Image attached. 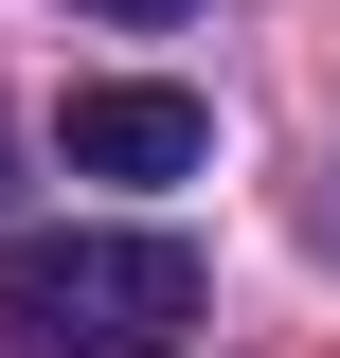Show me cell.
Returning <instances> with one entry per match:
<instances>
[{
  "mask_svg": "<svg viewBox=\"0 0 340 358\" xmlns=\"http://www.w3.org/2000/svg\"><path fill=\"white\" fill-rule=\"evenodd\" d=\"M0 322L36 358H143V341L197 322V251H179V233H108V215L18 233V251H0Z\"/></svg>",
  "mask_w": 340,
  "mask_h": 358,
  "instance_id": "1",
  "label": "cell"
},
{
  "mask_svg": "<svg viewBox=\"0 0 340 358\" xmlns=\"http://www.w3.org/2000/svg\"><path fill=\"white\" fill-rule=\"evenodd\" d=\"M72 179H197L215 162V108L197 90H72Z\"/></svg>",
  "mask_w": 340,
  "mask_h": 358,
  "instance_id": "2",
  "label": "cell"
},
{
  "mask_svg": "<svg viewBox=\"0 0 340 358\" xmlns=\"http://www.w3.org/2000/svg\"><path fill=\"white\" fill-rule=\"evenodd\" d=\"M90 18H179V0H90Z\"/></svg>",
  "mask_w": 340,
  "mask_h": 358,
  "instance_id": "3",
  "label": "cell"
}]
</instances>
